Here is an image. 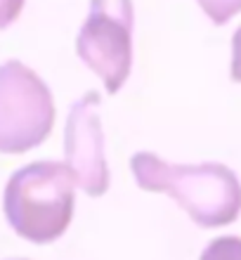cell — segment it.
I'll return each mask as SVG.
<instances>
[{"label":"cell","mask_w":241,"mask_h":260,"mask_svg":"<svg viewBox=\"0 0 241 260\" xmlns=\"http://www.w3.org/2000/svg\"><path fill=\"white\" fill-rule=\"evenodd\" d=\"M130 171L137 187L170 194L201 227H222L239 218L241 182L225 164L182 166L168 164L154 151H137L130 158Z\"/></svg>","instance_id":"6da1fadb"},{"label":"cell","mask_w":241,"mask_h":260,"mask_svg":"<svg viewBox=\"0 0 241 260\" xmlns=\"http://www.w3.org/2000/svg\"><path fill=\"white\" fill-rule=\"evenodd\" d=\"M76 206V178L66 164L33 161L10 175L3 211L14 232L33 244H50L66 232Z\"/></svg>","instance_id":"7a4b0ae2"},{"label":"cell","mask_w":241,"mask_h":260,"mask_svg":"<svg viewBox=\"0 0 241 260\" xmlns=\"http://www.w3.org/2000/svg\"><path fill=\"white\" fill-rule=\"evenodd\" d=\"M55 125L48 83L19 59L0 64V151L21 154L38 147Z\"/></svg>","instance_id":"3957f363"},{"label":"cell","mask_w":241,"mask_h":260,"mask_svg":"<svg viewBox=\"0 0 241 260\" xmlns=\"http://www.w3.org/2000/svg\"><path fill=\"white\" fill-rule=\"evenodd\" d=\"M132 0H90L88 17L76 36V55L116 95L132 69Z\"/></svg>","instance_id":"277c9868"},{"label":"cell","mask_w":241,"mask_h":260,"mask_svg":"<svg viewBox=\"0 0 241 260\" xmlns=\"http://www.w3.org/2000/svg\"><path fill=\"white\" fill-rule=\"evenodd\" d=\"M64 158L69 171L90 197L109 189V166L104 158V130L99 123V92H85L71 104L64 128Z\"/></svg>","instance_id":"5b68a950"},{"label":"cell","mask_w":241,"mask_h":260,"mask_svg":"<svg viewBox=\"0 0 241 260\" xmlns=\"http://www.w3.org/2000/svg\"><path fill=\"white\" fill-rule=\"evenodd\" d=\"M199 260H241V237H218L201 251Z\"/></svg>","instance_id":"8992f818"},{"label":"cell","mask_w":241,"mask_h":260,"mask_svg":"<svg viewBox=\"0 0 241 260\" xmlns=\"http://www.w3.org/2000/svg\"><path fill=\"white\" fill-rule=\"evenodd\" d=\"M196 3L206 12L208 19L218 24V26L227 24L234 14L241 12V0H196Z\"/></svg>","instance_id":"52a82bcc"},{"label":"cell","mask_w":241,"mask_h":260,"mask_svg":"<svg viewBox=\"0 0 241 260\" xmlns=\"http://www.w3.org/2000/svg\"><path fill=\"white\" fill-rule=\"evenodd\" d=\"M24 10V0H0V31L7 28Z\"/></svg>","instance_id":"ba28073f"},{"label":"cell","mask_w":241,"mask_h":260,"mask_svg":"<svg viewBox=\"0 0 241 260\" xmlns=\"http://www.w3.org/2000/svg\"><path fill=\"white\" fill-rule=\"evenodd\" d=\"M232 81L241 83V26L232 36V67H229Z\"/></svg>","instance_id":"9c48e42d"},{"label":"cell","mask_w":241,"mask_h":260,"mask_svg":"<svg viewBox=\"0 0 241 260\" xmlns=\"http://www.w3.org/2000/svg\"><path fill=\"white\" fill-rule=\"evenodd\" d=\"M12 260H24V258H12Z\"/></svg>","instance_id":"30bf717a"}]
</instances>
